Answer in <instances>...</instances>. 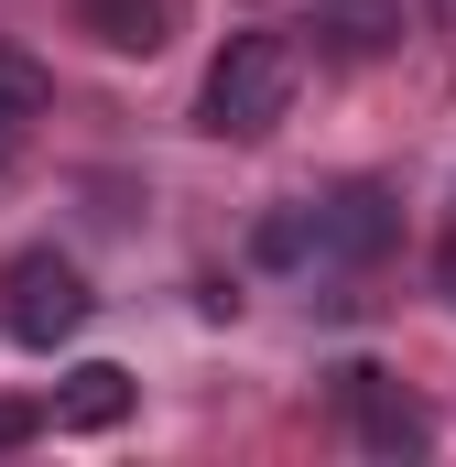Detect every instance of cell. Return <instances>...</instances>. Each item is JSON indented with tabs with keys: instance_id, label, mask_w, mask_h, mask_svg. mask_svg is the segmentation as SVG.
<instances>
[{
	"instance_id": "ba28073f",
	"label": "cell",
	"mask_w": 456,
	"mask_h": 467,
	"mask_svg": "<svg viewBox=\"0 0 456 467\" xmlns=\"http://www.w3.org/2000/svg\"><path fill=\"white\" fill-rule=\"evenodd\" d=\"M44 109H55V77L0 44V130H22V119H44Z\"/></svg>"
},
{
	"instance_id": "30bf717a",
	"label": "cell",
	"mask_w": 456,
	"mask_h": 467,
	"mask_svg": "<svg viewBox=\"0 0 456 467\" xmlns=\"http://www.w3.org/2000/svg\"><path fill=\"white\" fill-rule=\"evenodd\" d=\"M435 283H446V305H456V239H446V250H435Z\"/></svg>"
},
{
	"instance_id": "6da1fadb",
	"label": "cell",
	"mask_w": 456,
	"mask_h": 467,
	"mask_svg": "<svg viewBox=\"0 0 456 467\" xmlns=\"http://www.w3.org/2000/svg\"><path fill=\"white\" fill-rule=\"evenodd\" d=\"M294 88H305V44L294 33H228V55L207 66V88H196V130L261 141L272 119L294 109Z\"/></svg>"
},
{
	"instance_id": "3957f363",
	"label": "cell",
	"mask_w": 456,
	"mask_h": 467,
	"mask_svg": "<svg viewBox=\"0 0 456 467\" xmlns=\"http://www.w3.org/2000/svg\"><path fill=\"white\" fill-rule=\"evenodd\" d=\"M88 305H98L88 272L55 261V250H33V261L11 272V337H22V348H66V337L88 327Z\"/></svg>"
},
{
	"instance_id": "5b68a950",
	"label": "cell",
	"mask_w": 456,
	"mask_h": 467,
	"mask_svg": "<svg viewBox=\"0 0 456 467\" xmlns=\"http://www.w3.org/2000/svg\"><path fill=\"white\" fill-rule=\"evenodd\" d=\"M119 413H130V369H119V358L66 369V391H55V424H66V435H109Z\"/></svg>"
},
{
	"instance_id": "7a4b0ae2",
	"label": "cell",
	"mask_w": 456,
	"mask_h": 467,
	"mask_svg": "<svg viewBox=\"0 0 456 467\" xmlns=\"http://www.w3.org/2000/svg\"><path fill=\"white\" fill-rule=\"evenodd\" d=\"M391 250V207H380V185H337V196H305V207H272L261 218V261H283V272H326V261H380Z\"/></svg>"
},
{
	"instance_id": "52a82bcc",
	"label": "cell",
	"mask_w": 456,
	"mask_h": 467,
	"mask_svg": "<svg viewBox=\"0 0 456 467\" xmlns=\"http://www.w3.org/2000/svg\"><path fill=\"white\" fill-rule=\"evenodd\" d=\"M316 33L337 55H391L402 44V0H316Z\"/></svg>"
},
{
	"instance_id": "8992f818",
	"label": "cell",
	"mask_w": 456,
	"mask_h": 467,
	"mask_svg": "<svg viewBox=\"0 0 456 467\" xmlns=\"http://www.w3.org/2000/svg\"><path fill=\"white\" fill-rule=\"evenodd\" d=\"M77 11L109 55H163V33H174V0H77Z\"/></svg>"
},
{
	"instance_id": "9c48e42d",
	"label": "cell",
	"mask_w": 456,
	"mask_h": 467,
	"mask_svg": "<svg viewBox=\"0 0 456 467\" xmlns=\"http://www.w3.org/2000/svg\"><path fill=\"white\" fill-rule=\"evenodd\" d=\"M33 424H44L33 402H0V457H11V446H33Z\"/></svg>"
},
{
	"instance_id": "8fae6325",
	"label": "cell",
	"mask_w": 456,
	"mask_h": 467,
	"mask_svg": "<svg viewBox=\"0 0 456 467\" xmlns=\"http://www.w3.org/2000/svg\"><path fill=\"white\" fill-rule=\"evenodd\" d=\"M0 185H11V130H0Z\"/></svg>"
},
{
	"instance_id": "277c9868",
	"label": "cell",
	"mask_w": 456,
	"mask_h": 467,
	"mask_svg": "<svg viewBox=\"0 0 456 467\" xmlns=\"http://www.w3.org/2000/svg\"><path fill=\"white\" fill-rule=\"evenodd\" d=\"M337 402H347V424H358V446H369V457H413V446L435 435V424H424V402H413L391 369H369V358L337 369Z\"/></svg>"
}]
</instances>
